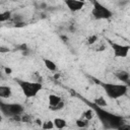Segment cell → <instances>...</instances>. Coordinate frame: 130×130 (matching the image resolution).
Returning <instances> with one entry per match:
<instances>
[{
  "mask_svg": "<svg viewBox=\"0 0 130 130\" xmlns=\"http://www.w3.org/2000/svg\"><path fill=\"white\" fill-rule=\"evenodd\" d=\"M101 86L106 92L107 96L112 100H117L124 96L128 91V85L125 83L101 82Z\"/></svg>",
  "mask_w": 130,
  "mask_h": 130,
  "instance_id": "6da1fadb",
  "label": "cell"
},
{
  "mask_svg": "<svg viewBox=\"0 0 130 130\" xmlns=\"http://www.w3.org/2000/svg\"><path fill=\"white\" fill-rule=\"evenodd\" d=\"M17 84L20 87L23 95L26 99H32L38 95V93L43 89V83L41 81H30V80H17Z\"/></svg>",
  "mask_w": 130,
  "mask_h": 130,
  "instance_id": "7a4b0ae2",
  "label": "cell"
},
{
  "mask_svg": "<svg viewBox=\"0 0 130 130\" xmlns=\"http://www.w3.org/2000/svg\"><path fill=\"white\" fill-rule=\"evenodd\" d=\"M91 15L93 18L98 20H105L109 19L113 16V12L104 4L99 2L98 0L92 2V9H91Z\"/></svg>",
  "mask_w": 130,
  "mask_h": 130,
  "instance_id": "3957f363",
  "label": "cell"
},
{
  "mask_svg": "<svg viewBox=\"0 0 130 130\" xmlns=\"http://www.w3.org/2000/svg\"><path fill=\"white\" fill-rule=\"evenodd\" d=\"M109 45L111 46V49L113 51V54L116 58H126L130 52V46L119 44L116 42H113L111 40H108Z\"/></svg>",
  "mask_w": 130,
  "mask_h": 130,
  "instance_id": "277c9868",
  "label": "cell"
},
{
  "mask_svg": "<svg viewBox=\"0 0 130 130\" xmlns=\"http://www.w3.org/2000/svg\"><path fill=\"white\" fill-rule=\"evenodd\" d=\"M48 105H49V109L51 111H60L64 108L65 104L62 100V98L60 95L51 93L48 96Z\"/></svg>",
  "mask_w": 130,
  "mask_h": 130,
  "instance_id": "5b68a950",
  "label": "cell"
},
{
  "mask_svg": "<svg viewBox=\"0 0 130 130\" xmlns=\"http://www.w3.org/2000/svg\"><path fill=\"white\" fill-rule=\"evenodd\" d=\"M64 4L71 12H77L83 9L85 2H82L79 0H64Z\"/></svg>",
  "mask_w": 130,
  "mask_h": 130,
  "instance_id": "8992f818",
  "label": "cell"
},
{
  "mask_svg": "<svg viewBox=\"0 0 130 130\" xmlns=\"http://www.w3.org/2000/svg\"><path fill=\"white\" fill-rule=\"evenodd\" d=\"M7 112L12 116H18L23 112V107L19 104H10L7 105Z\"/></svg>",
  "mask_w": 130,
  "mask_h": 130,
  "instance_id": "52a82bcc",
  "label": "cell"
},
{
  "mask_svg": "<svg viewBox=\"0 0 130 130\" xmlns=\"http://www.w3.org/2000/svg\"><path fill=\"white\" fill-rule=\"evenodd\" d=\"M12 95V89L8 85H0V96L2 99H9Z\"/></svg>",
  "mask_w": 130,
  "mask_h": 130,
  "instance_id": "ba28073f",
  "label": "cell"
},
{
  "mask_svg": "<svg viewBox=\"0 0 130 130\" xmlns=\"http://www.w3.org/2000/svg\"><path fill=\"white\" fill-rule=\"evenodd\" d=\"M43 62H44L45 67H46L49 71H52V72H56V71H57V64H56L53 60H51V59H49V58H44V59H43Z\"/></svg>",
  "mask_w": 130,
  "mask_h": 130,
  "instance_id": "9c48e42d",
  "label": "cell"
},
{
  "mask_svg": "<svg viewBox=\"0 0 130 130\" xmlns=\"http://www.w3.org/2000/svg\"><path fill=\"white\" fill-rule=\"evenodd\" d=\"M53 122H54V125H55L56 129H64L65 127H67V121L63 118L57 117L53 120Z\"/></svg>",
  "mask_w": 130,
  "mask_h": 130,
  "instance_id": "30bf717a",
  "label": "cell"
},
{
  "mask_svg": "<svg viewBox=\"0 0 130 130\" xmlns=\"http://www.w3.org/2000/svg\"><path fill=\"white\" fill-rule=\"evenodd\" d=\"M116 76H117V78H118L120 81H124V82L128 81V80H129V78H130L129 73H128L127 71H125V70L118 71V72L116 73Z\"/></svg>",
  "mask_w": 130,
  "mask_h": 130,
  "instance_id": "8fae6325",
  "label": "cell"
},
{
  "mask_svg": "<svg viewBox=\"0 0 130 130\" xmlns=\"http://www.w3.org/2000/svg\"><path fill=\"white\" fill-rule=\"evenodd\" d=\"M98 41H99L98 35L93 34V35H90V36H88V37L86 38L85 43H86L87 46H92V45H94L95 43H98Z\"/></svg>",
  "mask_w": 130,
  "mask_h": 130,
  "instance_id": "7c38bea8",
  "label": "cell"
},
{
  "mask_svg": "<svg viewBox=\"0 0 130 130\" xmlns=\"http://www.w3.org/2000/svg\"><path fill=\"white\" fill-rule=\"evenodd\" d=\"M94 115H95V113H94V111L92 110V109H86L84 112H83V118H85L86 120H88V121H91L92 119H93V117H94Z\"/></svg>",
  "mask_w": 130,
  "mask_h": 130,
  "instance_id": "4fadbf2b",
  "label": "cell"
},
{
  "mask_svg": "<svg viewBox=\"0 0 130 130\" xmlns=\"http://www.w3.org/2000/svg\"><path fill=\"white\" fill-rule=\"evenodd\" d=\"M10 18H11V12L9 10H5L0 13V21L1 22H5V21L9 20Z\"/></svg>",
  "mask_w": 130,
  "mask_h": 130,
  "instance_id": "5bb4252c",
  "label": "cell"
},
{
  "mask_svg": "<svg viewBox=\"0 0 130 130\" xmlns=\"http://www.w3.org/2000/svg\"><path fill=\"white\" fill-rule=\"evenodd\" d=\"M88 120H86L85 118H80V119H77L76 120V126L78 128H86L87 125H88Z\"/></svg>",
  "mask_w": 130,
  "mask_h": 130,
  "instance_id": "9a60e30c",
  "label": "cell"
},
{
  "mask_svg": "<svg viewBox=\"0 0 130 130\" xmlns=\"http://www.w3.org/2000/svg\"><path fill=\"white\" fill-rule=\"evenodd\" d=\"M94 105L95 106H99V107H105V106H107V102H106L105 98L100 96V98H98L94 101Z\"/></svg>",
  "mask_w": 130,
  "mask_h": 130,
  "instance_id": "2e32d148",
  "label": "cell"
},
{
  "mask_svg": "<svg viewBox=\"0 0 130 130\" xmlns=\"http://www.w3.org/2000/svg\"><path fill=\"white\" fill-rule=\"evenodd\" d=\"M43 129H53L55 128V125H54V122L53 121H46V122H43L42 126H41Z\"/></svg>",
  "mask_w": 130,
  "mask_h": 130,
  "instance_id": "e0dca14e",
  "label": "cell"
},
{
  "mask_svg": "<svg viewBox=\"0 0 130 130\" xmlns=\"http://www.w3.org/2000/svg\"><path fill=\"white\" fill-rule=\"evenodd\" d=\"M0 52H1V53L9 52V49H8V48H6V47H1V49H0Z\"/></svg>",
  "mask_w": 130,
  "mask_h": 130,
  "instance_id": "ac0fdd59",
  "label": "cell"
},
{
  "mask_svg": "<svg viewBox=\"0 0 130 130\" xmlns=\"http://www.w3.org/2000/svg\"><path fill=\"white\" fill-rule=\"evenodd\" d=\"M11 72H12L11 68H9V67H5V73H6V74H11Z\"/></svg>",
  "mask_w": 130,
  "mask_h": 130,
  "instance_id": "d6986e66",
  "label": "cell"
},
{
  "mask_svg": "<svg viewBox=\"0 0 130 130\" xmlns=\"http://www.w3.org/2000/svg\"><path fill=\"white\" fill-rule=\"evenodd\" d=\"M119 129H130V125H121Z\"/></svg>",
  "mask_w": 130,
  "mask_h": 130,
  "instance_id": "ffe728a7",
  "label": "cell"
},
{
  "mask_svg": "<svg viewBox=\"0 0 130 130\" xmlns=\"http://www.w3.org/2000/svg\"><path fill=\"white\" fill-rule=\"evenodd\" d=\"M59 76H60V74H59V73H55V74H54V78H55V79H58V78H59Z\"/></svg>",
  "mask_w": 130,
  "mask_h": 130,
  "instance_id": "44dd1931",
  "label": "cell"
},
{
  "mask_svg": "<svg viewBox=\"0 0 130 130\" xmlns=\"http://www.w3.org/2000/svg\"><path fill=\"white\" fill-rule=\"evenodd\" d=\"M79 1H82V2H85L86 0H79Z\"/></svg>",
  "mask_w": 130,
  "mask_h": 130,
  "instance_id": "7402d4cb",
  "label": "cell"
},
{
  "mask_svg": "<svg viewBox=\"0 0 130 130\" xmlns=\"http://www.w3.org/2000/svg\"><path fill=\"white\" fill-rule=\"evenodd\" d=\"M89 1H92V2H93V1H95V0H89Z\"/></svg>",
  "mask_w": 130,
  "mask_h": 130,
  "instance_id": "603a6c76",
  "label": "cell"
}]
</instances>
